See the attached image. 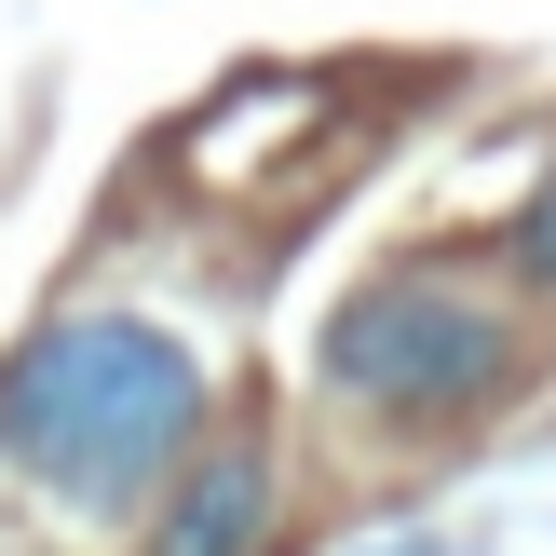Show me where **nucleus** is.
Listing matches in <instances>:
<instances>
[{
    "label": "nucleus",
    "mask_w": 556,
    "mask_h": 556,
    "mask_svg": "<svg viewBox=\"0 0 556 556\" xmlns=\"http://www.w3.org/2000/svg\"><path fill=\"white\" fill-rule=\"evenodd\" d=\"M204 448V353L150 313H54L0 367V462L68 516H136Z\"/></svg>",
    "instance_id": "1"
},
{
    "label": "nucleus",
    "mask_w": 556,
    "mask_h": 556,
    "mask_svg": "<svg viewBox=\"0 0 556 556\" xmlns=\"http://www.w3.org/2000/svg\"><path fill=\"white\" fill-rule=\"evenodd\" d=\"M313 367L380 421H462V407H489L516 380V326L448 271H380V286H353L326 313Z\"/></svg>",
    "instance_id": "2"
},
{
    "label": "nucleus",
    "mask_w": 556,
    "mask_h": 556,
    "mask_svg": "<svg viewBox=\"0 0 556 556\" xmlns=\"http://www.w3.org/2000/svg\"><path fill=\"white\" fill-rule=\"evenodd\" d=\"M163 489H177V503H163L150 556H244V543H258V516H271V462L244 448V434H231V448H190Z\"/></svg>",
    "instance_id": "3"
},
{
    "label": "nucleus",
    "mask_w": 556,
    "mask_h": 556,
    "mask_svg": "<svg viewBox=\"0 0 556 556\" xmlns=\"http://www.w3.org/2000/svg\"><path fill=\"white\" fill-rule=\"evenodd\" d=\"M503 258H516V271H530V286L556 299V163H543V190H530V204H516V231H503Z\"/></svg>",
    "instance_id": "4"
},
{
    "label": "nucleus",
    "mask_w": 556,
    "mask_h": 556,
    "mask_svg": "<svg viewBox=\"0 0 556 556\" xmlns=\"http://www.w3.org/2000/svg\"><path fill=\"white\" fill-rule=\"evenodd\" d=\"M394 556H421V543H394Z\"/></svg>",
    "instance_id": "5"
}]
</instances>
